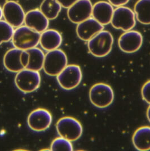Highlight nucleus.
I'll list each match as a JSON object with an SVG mask.
<instances>
[{
	"mask_svg": "<svg viewBox=\"0 0 150 151\" xmlns=\"http://www.w3.org/2000/svg\"><path fill=\"white\" fill-rule=\"evenodd\" d=\"M92 10L93 5L90 0H78L68 8L67 15L71 22L79 24L90 18Z\"/></svg>",
	"mask_w": 150,
	"mask_h": 151,
	"instance_id": "9b49d317",
	"label": "nucleus"
},
{
	"mask_svg": "<svg viewBox=\"0 0 150 151\" xmlns=\"http://www.w3.org/2000/svg\"><path fill=\"white\" fill-rule=\"evenodd\" d=\"M141 94L143 100L150 104V80L146 83L142 87Z\"/></svg>",
	"mask_w": 150,
	"mask_h": 151,
	"instance_id": "b1692460",
	"label": "nucleus"
},
{
	"mask_svg": "<svg viewBox=\"0 0 150 151\" xmlns=\"http://www.w3.org/2000/svg\"><path fill=\"white\" fill-rule=\"evenodd\" d=\"M103 29L104 26L94 18H89L77 24L76 33L81 40L88 41L94 36L103 30Z\"/></svg>",
	"mask_w": 150,
	"mask_h": 151,
	"instance_id": "ddd939ff",
	"label": "nucleus"
},
{
	"mask_svg": "<svg viewBox=\"0 0 150 151\" xmlns=\"http://www.w3.org/2000/svg\"><path fill=\"white\" fill-rule=\"evenodd\" d=\"M142 35L134 30L125 32L120 36L118 41L120 49L126 53L136 52L142 47Z\"/></svg>",
	"mask_w": 150,
	"mask_h": 151,
	"instance_id": "f8f14e48",
	"label": "nucleus"
},
{
	"mask_svg": "<svg viewBox=\"0 0 150 151\" xmlns=\"http://www.w3.org/2000/svg\"><path fill=\"white\" fill-rule=\"evenodd\" d=\"M147 117L149 121L150 122V106H149L147 110Z\"/></svg>",
	"mask_w": 150,
	"mask_h": 151,
	"instance_id": "cd10ccee",
	"label": "nucleus"
},
{
	"mask_svg": "<svg viewBox=\"0 0 150 151\" xmlns=\"http://www.w3.org/2000/svg\"><path fill=\"white\" fill-rule=\"evenodd\" d=\"M114 9L112 5L106 1H99L93 6V17L103 26L111 23Z\"/></svg>",
	"mask_w": 150,
	"mask_h": 151,
	"instance_id": "2eb2a0df",
	"label": "nucleus"
},
{
	"mask_svg": "<svg viewBox=\"0 0 150 151\" xmlns=\"http://www.w3.org/2000/svg\"><path fill=\"white\" fill-rule=\"evenodd\" d=\"M51 151H73V145L68 139L60 137L55 138L50 146Z\"/></svg>",
	"mask_w": 150,
	"mask_h": 151,
	"instance_id": "5701e85b",
	"label": "nucleus"
},
{
	"mask_svg": "<svg viewBox=\"0 0 150 151\" xmlns=\"http://www.w3.org/2000/svg\"><path fill=\"white\" fill-rule=\"evenodd\" d=\"M111 23L115 28L125 32L131 30L136 24V14L129 7H117L114 10Z\"/></svg>",
	"mask_w": 150,
	"mask_h": 151,
	"instance_id": "6e6552de",
	"label": "nucleus"
},
{
	"mask_svg": "<svg viewBox=\"0 0 150 151\" xmlns=\"http://www.w3.org/2000/svg\"><path fill=\"white\" fill-rule=\"evenodd\" d=\"M56 130L60 137L74 142L81 137L83 132L81 123L71 117H64L58 120L56 124Z\"/></svg>",
	"mask_w": 150,
	"mask_h": 151,
	"instance_id": "423d86ee",
	"label": "nucleus"
},
{
	"mask_svg": "<svg viewBox=\"0 0 150 151\" xmlns=\"http://www.w3.org/2000/svg\"><path fill=\"white\" fill-rule=\"evenodd\" d=\"M3 16V12H2V9H1V7H0V20L1 19L2 17Z\"/></svg>",
	"mask_w": 150,
	"mask_h": 151,
	"instance_id": "c85d7f7f",
	"label": "nucleus"
},
{
	"mask_svg": "<svg viewBox=\"0 0 150 151\" xmlns=\"http://www.w3.org/2000/svg\"><path fill=\"white\" fill-rule=\"evenodd\" d=\"M89 98L91 103L99 108H105L113 103L114 92L109 84L99 83L90 89Z\"/></svg>",
	"mask_w": 150,
	"mask_h": 151,
	"instance_id": "20e7f679",
	"label": "nucleus"
},
{
	"mask_svg": "<svg viewBox=\"0 0 150 151\" xmlns=\"http://www.w3.org/2000/svg\"><path fill=\"white\" fill-rule=\"evenodd\" d=\"M23 50L14 48L9 50L4 57V65L8 71L18 73L25 69L21 62V55Z\"/></svg>",
	"mask_w": 150,
	"mask_h": 151,
	"instance_id": "f3484780",
	"label": "nucleus"
},
{
	"mask_svg": "<svg viewBox=\"0 0 150 151\" xmlns=\"http://www.w3.org/2000/svg\"><path fill=\"white\" fill-rule=\"evenodd\" d=\"M109 1L112 6L119 7L126 4L129 0H109Z\"/></svg>",
	"mask_w": 150,
	"mask_h": 151,
	"instance_id": "bb28decb",
	"label": "nucleus"
},
{
	"mask_svg": "<svg viewBox=\"0 0 150 151\" xmlns=\"http://www.w3.org/2000/svg\"><path fill=\"white\" fill-rule=\"evenodd\" d=\"M14 27L6 21L0 20V45L12 39L14 34Z\"/></svg>",
	"mask_w": 150,
	"mask_h": 151,
	"instance_id": "4be33fe9",
	"label": "nucleus"
},
{
	"mask_svg": "<svg viewBox=\"0 0 150 151\" xmlns=\"http://www.w3.org/2000/svg\"><path fill=\"white\" fill-rule=\"evenodd\" d=\"M29 55L27 50H23L21 55V62L25 69L27 68L29 63Z\"/></svg>",
	"mask_w": 150,
	"mask_h": 151,
	"instance_id": "393cba45",
	"label": "nucleus"
},
{
	"mask_svg": "<svg viewBox=\"0 0 150 151\" xmlns=\"http://www.w3.org/2000/svg\"><path fill=\"white\" fill-rule=\"evenodd\" d=\"M132 142L138 151L150 150V127L143 126L138 129L133 135Z\"/></svg>",
	"mask_w": 150,
	"mask_h": 151,
	"instance_id": "a211bd4d",
	"label": "nucleus"
},
{
	"mask_svg": "<svg viewBox=\"0 0 150 151\" xmlns=\"http://www.w3.org/2000/svg\"><path fill=\"white\" fill-rule=\"evenodd\" d=\"M82 78V71L79 65H67L57 76V81L62 88L71 90L80 84Z\"/></svg>",
	"mask_w": 150,
	"mask_h": 151,
	"instance_id": "0eeeda50",
	"label": "nucleus"
},
{
	"mask_svg": "<svg viewBox=\"0 0 150 151\" xmlns=\"http://www.w3.org/2000/svg\"><path fill=\"white\" fill-rule=\"evenodd\" d=\"M78 0H57V1L61 4V7L68 9L74 5Z\"/></svg>",
	"mask_w": 150,
	"mask_h": 151,
	"instance_id": "a878e982",
	"label": "nucleus"
},
{
	"mask_svg": "<svg viewBox=\"0 0 150 151\" xmlns=\"http://www.w3.org/2000/svg\"><path fill=\"white\" fill-rule=\"evenodd\" d=\"M15 83L21 92L28 93L38 89L41 84V76L39 71L28 69H23L15 78Z\"/></svg>",
	"mask_w": 150,
	"mask_h": 151,
	"instance_id": "39448f33",
	"label": "nucleus"
},
{
	"mask_svg": "<svg viewBox=\"0 0 150 151\" xmlns=\"http://www.w3.org/2000/svg\"><path fill=\"white\" fill-rule=\"evenodd\" d=\"M61 6L57 0H44L40 6V10L49 20L56 18L61 11Z\"/></svg>",
	"mask_w": 150,
	"mask_h": 151,
	"instance_id": "412c9836",
	"label": "nucleus"
},
{
	"mask_svg": "<svg viewBox=\"0 0 150 151\" xmlns=\"http://www.w3.org/2000/svg\"><path fill=\"white\" fill-rule=\"evenodd\" d=\"M41 33L27 26H20L14 30L12 42L15 48L23 50L36 47L40 43Z\"/></svg>",
	"mask_w": 150,
	"mask_h": 151,
	"instance_id": "f257e3e1",
	"label": "nucleus"
},
{
	"mask_svg": "<svg viewBox=\"0 0 150 151\" xmlns=\"http://www.w3.org/2000/svg\"><path fill=\"white\" fill-rule=\"evenodd\" d=\"M68 64L66 54L61 49L49 51L45 55L43 66L44 72L50 76H57Z\"/></svg>",
	"mask_w": 150,
	"mask_h": 151,
	"instance_id": "7ed1b4c3",
	"label": "nucleus"
},
{
	"mask_svg": "<svg viewBox=\"0 0 150 151\" xmlns=\"http://www.w3.org/2000/svg\"><path fill=\"white\" fill-rule=\"evenodd\" d=\"M29 55V63L26 69L39 71L43 69L45 54L39 48H31L27 50Z\"/></svg>",
	"mask_w": 150,
	"mask_h": 151,
	"instance_id": "6ab92c4d",
	"label": "nucleus"
},
{
	"mask_svg": "<svg viewBox=\"0 0 150 151\" xmlns=\"http://www.w3.org/2000/svg\"><path fill=\"white\" fill-rule=\"evenodd\" d=\"M24 23L28 27L42 33L48 29L49 20L40 10L34 9L26 14Z\"/></svg>",
	"mask_w": 150,
	"mask_h": 151,
	"instance_id": "4468645a",
	"label": "nucleus"
},
{
	"mask_svg": "<svg viewBox=\"0 0 150 151\" xmlns=\"http://www.w3.org/2000/svg\"><path fill=\"white\" fill-rule=\"evenodd\" d=\"M2 12L5 21L13 27H19L24 23V11L21 5L15 1L6 2L2 8Z\"/></svg>",
	"mask_w": 150,
	"mask_h": 151,
	"instance_id": "1a4fd4ad",
	"label": "nucleus"
},
{
	"mask_svg": "<svg viewBox=\"0 0 150 151\" xmlns=\"http://www.w3.org/2000/svg\"><path fill=\"white\" fill-rule=\"evenodd\" d=\"M137 20L143 24H150V0H139L134 6Z\"/></svg>",
	"mask_w": 150,
	"mask_h": 151,
	"instance_id": "aec40b11",
	"label": "nucleus"
},
{
	"mask_svg": "<svg viewBox=\"0 0 150 151\" xmlns=\"http://www.w3.org/2000/svg\"><path fill=\"white\" fill-rule=\"evenodd\" d=\"M61 34L53 29H46L41 34L40 44L46 51H51L58 49L62 42Z\"/></svg>",
	"mask_w": 150,
	"mask_h": 151,
	"instance_id": "dca6fc26",
	"label": "nucleus"
},
{
	"mask_svg": "<svg viewBox=\"0 0 150 151\" xmlns=\"http://www.w3.org/2000/svg\"><path fill=\"white\" fill-rule=\"evenodd\" d=\"M53 117L50 112L43 108H38L30 113L27 118L29 128L37 132L47 130L52 123Z\"/></svg>",
	"mask_w": 150,
	"mask_h": 151,
	"instance_id": "9d476101",
	"label": "nucleus"
},
{
	"mask_svg": "<svg viewBox=\"0 0 150 151\" xmlns=\"http://www.w3.org/2000/svg\"><path fill=\"white\" fill-rule=\"evenodd\" d=\"M88 42V47L91 55L96 57H104L111 52L114 39L109 31L102 30Z\"/></svg>",
	"mask_w": 150,
	"mask_h": 151,
	"instance_id": "f03ea898",
	"label": "nucleus"
}]
</instances>
